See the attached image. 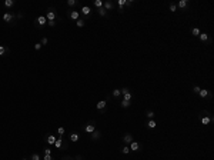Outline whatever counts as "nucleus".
<instances>
[{
	"label": "nucleus",
	"instance_id": "nucleus-1",
	"mask_svg": "<svg viewBox=\"0 0 214 160\" xmlns=\"http://www.w3.org/2000/svg\"><path fill=\"white\" fill-rule=\"evenodd\" d=\"M199 119H200V122H201L203 126H208L210 123H213L214 122V116L208 110H201L200 111L199 113Z\"/></svg>",
	"mask_w": 214,
	"mask_h": 160
},
{
	"label": "nucleus",
	"instance_id": "nucleus-2",
	"mask_svg": "<svg viewBox=\"0 0 214 160\" xmlns=\"http://www.w3.org/2000/svg\"><path fill=\"white\" fill-rule=\"evenodd\" d=\"M46 19H47V22H54L56 19H57V13L54 12V9H53V7H49V9H47Z\"/></svg>",
	"mask_w": 214,
	"mask_h": 160
},
{
	"label": "nucleus",
	"instance_id": "nucleus-3",
	"mask_svg": "<svg viewBox=\"0 0 214 160\" xmlns=\"http://www.w3.org/2000/svg\"><path fill=\"white\" fill-rule=\"evenodd\" d=\"M46 23H47L46 16H39V17L34 20V27H42V26H44Z\"/></svg>",
	"mask_w": 214,
	"mask_h": 160
},
{
	"label": "nucleus",
	"instance_id": "nucleus-4",
	"mask_svg": "<svg viewBox=\"0 0 214 160\" xmlns=\"http://www.w3.org/2000/svg\"><path fill=\"white\" fill-rule=\"evenodd\" d=\"M96 130V122L94 120H92V122H89V123L84 126V132L86 133H89V134H92L93 132Z\"/></svg>",
	"mask_w": 214,
	"mask_h": 160
},
{
	"label": "nucleus",
	"instance_id": "nucleus-5",
	"mask_svg": "<svg viewBox=\"0 0 214 160\" xmlns=\"http://www.w3.org/2000/svg\"><path fill=\"white\" fill-rule=\"evenodd\" d=\"M128 147H130V151H140L141 150V145L138 142H136V140H133V142L128 145Z\"/></svg>",
	"mask_w": 214,
	"mask_h": 160
},
{
	"label": "nucleus",
	"instance_id": "nucleus-6",
	"mask_svg": "<svg viewBox=\"0 0 214 160\" xmlns=\"http://www.w3.org/2000/svg\"><path fill=\"white\" fill-rule=\"evenodd\" d=\"M199 96H200L201 99H205V97H207V99H211V97H213V93H211L210 90H207V89H201V90L199 92Z\"/></svg>",
	"mask_w": 214,
	"mask_h": 160
},
{
	"label": "nucleus",
	"instance_id": "nucleus-7",
	"mask_svg": "<svg viewBox=\"0 0 214 160\" xmlns=\"http://www.w3.org/2000/svg\"><path fill=\"white\" fill-rule=\"evenodd\" d=\"M133 140H134V137H133L131 133H126V134L123 136V143H124V145H127V146L130 145Z\"/></svg>",
	"mask_w": 214,
	"mask_h": 160
},
{
	"label": "nucleus",
	"instance_id": "nucleus-8",
	"mask_svg": "<svg viewBox=\"0 0 214 160\" xmlns=\"http://www.w3.org/2000/svg\"><path fill=\"white\" fill-rule=\"evenodd\" d=\"M103 9L106 10V12H111V10L114 9V4H113V2H110V0H106L103 3Z\"/></svg>",
	"mask_w": 214,
	"mask_h": 160
},
{
	"label": "nucleus",
	"instance_id": "nucleus-9",
	"mask_svg": "<svg viewBox=\"0 0 214 160\" xmlns=\"http://www.w3.org/2000/svg\"><path fill=\"white\" fill-rule=\"evenodd\" d=\"M69 19H71V20H79L80 19V12H77V10H71L70 13H69Z\"/></svg>",
	"mask_w": 214,
	"mask_h": 160
},
{
	"label": "nucleus",
	"instance_id": "nucleus-10",
	"mask_svg": "<svg viewBox=\"0 0 214 160\" xmlns=\"http://www.w3.org/2000/svg\"><path fill=\"white\" fill-rule=\"evenodd\" d=\"M56 136L54 134H47L46 136V142H47V145L49 146H54V142H56Z\"/></svg>",
	"mask_w": 214,
	"mask_h": 160
},
{
	"label": "nucleus",
	"instance_id": "nucleus-11",
	"mask_svg": "<svg viewBox=\"0 0 214 160\" xmlns=\"http://www.w3.org/2000/svg\"><path fill=\"white\" fill-rule=\"evenodd\" d=\"M156 126H157V122H156V120H153V119L147 120V122H146V127H147V129H150V130L156 129Z\"/></svg>",
	"mask_w": 214,
	"mask_h": 160
},
{
	"label": "nucleus",
	"instance_id": "nucleus-12",
	"mask_svg": "<svg viewBox=\"0 0 214 160\" xmlns=\"http://www.w3.org/2000/svg\"><path fill=\"white\" fill-rule=\"evenodd\" d=\"M200 40H201V42H207V43H211V37L210 36H208V34L207 33H205V31H204V33H200Z\"/></svg>",
	"mask_w": 214,
	"mask_h": 160
},
{
	"label": "nucleus",
	"instance_id": "nucleus-13",
	"mask_svg": "<svg viewBox=\"0 0 214 160\" xmlns=\"http://www.w3.org/2000/svg\"><path fill=\"white\" fill-rule=\"evenodd\" d=\"M106 106H107V102L106 100H100V102L96 105V107H97V110H100V111H104V109H106Z\"/></svg>",
	"mask_w": 214,
	"mask_h": 160
},
{
	"label": "nucleus",
	"instance_id": "nucleus-14",
	"mask_svg": "<svg viewBox=\"0 0 214 160\" xmlns=\"http://www.w3.org/2000/svg\"><path fill=\"white\" fill-rule=\"evenodd\" d=\"M14 19V16L12 14V13H4L3 14V22H6V23H10Z\"/></svg>",
	"mask_w": 214,
	"mask_h": 160
},
{
	"label": "nucleus",
	"instance_id": "nucleus-15",
	"mask_svg": "<svg viewBox=\"0 0 214 160\" xmlns=\"http://www.w3.org/2000/svg\"><path fill=\"white\" fill-rule=\"evenodd\" d=\"M100 136H101L100 130H94V132L92 133V140H93V142H97L98 139H100Z\"/></svg>",
	"mask_w": 214,
	"mask_h": 160
},
{
	"label": "nucleus",
	"instance_id": "nucleus-16",
	"mask_svg": "<svg viewBox=\"0 0 214 160\" xmlns=\"http://www.w3.org/2000/svg\"><path fill=\"white\" fill-rule=\"evenodd\" d=\"M69 139H70L73 143H76V142H79L80 140V136H79V133H70V136H69Z\"/></svg>",
	"mask_w": 214,
	"mask_h": 160
},
{
	"label": "nucleus",
	"instance_id": "nucleus-17",
	"mask_svg": "<svg viewBox=\"0 0 214 160\" xmlns=\"http://www.w3.org/2000/svg\"><path fill=\"white\" fill-rule=\"evenodd\" d=\"M123 100H124V102H131V100H133V94H131V92L123 93Z\"/></svg>",
	"mask_w": 214,
	"mask_h": 160
},
{
	"label": "nucleus",
	"instance_id": "nucleus-18",
	"mask_svg": "<svg viewBox=\"0 0 214 160\" xmlns=\"http://www.w3.org/2000/svg\"><path fill=\"white\" fill-rule=\"evenodd\" d=\"M54 147L56 149H61V147H63V137H57V139H56Z\"/></svg>",
	"mask_w": 214,
	"mask_h": 160
},
{
	"label": "nucleus",
	"instance_id": "nucleus-19",
	"mask_svg": "<svg viewBox=\"0 0 214 160\" xmlns=\"http://www.w3.org/2000/svg\"><path fill=\"white\" fill-rule=\"evenodd\" d=\"M188 6V0H180V2H178L177 3V7H180V9H186V7Z\"/></svg>",
	"mask_w": 214,
	"mask_h": 160
},
{
	"label": "nucleus",
	"instance_id": "nucleus-20",
	"mask_svg": "<svg viewBox=\"0 0 214 160\" xmlns=\"http://www.w3.org/2000/svg\"><path fill=\"white\" fill-rule=\"evenodd\" d=\"M81 13L87 17V16H90V13H92V9H90L89 6H83L81 7Z\"/></svg>",
	"mask_w": 214,
	"mask_h": 160
},
{
	"label": "nucleus",
	"instance_id": "nucleus-21",
	"mask_svg": "<svg viewBox=\"0 0 214 160\" xmlns=\"http://www.w3.org/2000/svg\"><path fill=\"white\" fill-rule=\"evenodd\" d=\"M64 133H66V129H64L63 126H59V127H57V134H59V137H63Z\"/></svg>",
	"mask_w": 214,
	"mask_h": 160
},
{
	"label": "nucleus",
	"instance_id": "nucleus-22",
	"mask_svg": "<svg viewBox=\"0 0 214 160\" xmlns=\"http://www.w3.org/2000/svg\"><path fill=\"white\" fill-rule=\"evenodd\" d=\"M9 53V49H7L6 46H0V56H4Z\"/></svg>",
	"mask_w": 214,
	"mask_h": 160
},
{
	"label": "nucleus",
	"instance_id": "nucleus-23",
	"mask_svg": "<svg viewBox=\"0 0 214 160\" xmlns=\"http://www.w3.org/2000/svg\"><path fill=\"white\" fill-rule=\"evenodd\" d=\"M84 25H86L84 19H79V20H76V26H77V27H83Z\"/></svg>",
	"mask_w": 214,
	"mask_h": 160
},
{
	"label": "nucleus",
	"instance_id": "nucleus-24",
	"mask_svg": "<svg viewBox=\"0 0 214 160\" xmlns=\"http://www.w3.org/2000/svg\"><path fill=\"white\" fill-rule=\"evenodd\" d=\"M146 116H147V119H149V120H151L154 116H156V113H154L153 110H147L146 111Z\"/></svg>",
	"mask_w": 214,
	"mask_h": 160
},
{
	"label": "nucleus",
	"instance_id": "nucleus-25",
	"mask_svg": "<svg viewBox=\"0 0 214 160\" xmlns=\"http://www.w3.org/2000/svg\"><path fill=\"white\" fill-rule=\"evenodd\" d=\"M200 33H201V31H200V29H197V27H193V29H191V34H193L194 37L200 36Z\"/></svg>",
	"mask_w": 214,
	"mask_h": 160
},
{
	"label": "nucleus",
	"instance_id": "nucleus-26",
	"mask_svg": "<svg viewBox=\"0 0 214 160\" xmlns=\"http://www.w3.org/2000/svg\"><path fill=\"white\" fill-rule=\"evenodd\" d=\"M97 13H98V16H101V17H106V16H107V12L103 9V7H100V9H97Z\"/></svg>",
	"mask_w": 214,
	"mask_h": 160
},
{
	"label": "nucleus",
	"instance_id": "nucleus-27",
	"mask_svg": "<svg viewBox=\"0 0 214 160\" xmlns=\"http://www.w3.org/2000/svg\"><path fill=\"white\" fill-rule=\"evenodd\" d=\"M111 94H113V97H120V96H121V92H120V89H114Z\"/></svg>",
	"mask_w": 214,
	"mask_h": 160
},
{
	"label": "nucleus",
	"instance_id": "nucleus-28",
	"mask_svg": "<svg viewBox=\"0 0 214 160\" xmlns=\"http://www.w3.org/2000/svg\"><path fill=\"white\" fill-rule=\"evenodd\" d=\"M121 153L123 154H128V153H130V147H128L127 145H124V146H123V149H121Z\"/></svg>",
	"mask_w": 214,
	"mask_h": 160
},
{
	"label": "nucleus",
	"instance_id": "nucleus-29",
	"mask_svg": "<svg viewBox=\"0 0 214 160\" xmlns=\"http://www.w3.org/2000/svg\"><path fill=\"white\" fill-rule=\"evenodd\" d=\"M4 6L6 7H13L14 6V0H6V2H4Z\"/></svg>",
	"mask_w": 214,
	"mask_h": 160
},
{
	"label": "nucleus",
	"instance_id": "nucleus-30",
	"mask_svg": "<svg viewBox=\"0 0 214 160\" xmlns=\"http://www.w3.org/2000/svg\"><path fill=\"white\" fill-rule=\"evenodd\" d=\"M103 0H94V6L97 7V9H100V7H103Z\"/></svg>",
	"mask_w": 214,
	"mask_h": 160
},
{
	"label": "nucleus",
	"instance_id": "nucleus-31",
	"mask_svg": "<svg viewBox=\"0 0 214 160\" xmlns=\"http://www.w3.org/2000/svg\"><path fill=\"white\" fill-rule=\"evenodd\" d=\"M130 105H131V102H124V100H123V102L120 103V106H121L123 109H127V107H130Z\"/></svg>",
	"mask_w": 214,
	"mask_h": 160
},
{
	"label": "nucleus",
	"instance_id": "nucleus-32",
	"mask_svg": "<svg viewBox=\"0 0 214 160\" xmlns=\"http://www.w3.org/2000/svg\"><path fill=\"white\" fill-rule=\"evenodd\" d=\"M168 9H170V12L171 13H174V12H177V4H174V3H171L170 6H168Z\"/></svg>",
	"mask_w": 214,
	"mask_h": 160
},
{
	"label": "nucleus",
	"instance_id": "nucleus-33",
	"mask_svg": "<svg viewBox=\"0 0 214 160\" xmlns=\"http://www.w3.org/2000/svg\"><path fill=\"white\" fill-rule=\"evenodd\" d=\"M76 4H77V0H67V6L73 7V6H76Z\"/></svg>",
	"mask_w": 214,
	"mask_h": 160
},
{
	"label": "nucleus",
	"instance_id": "nucleus-34",
	"mask_svg": "<svg viewBox=\"0 0 214 160\" xmlns=\"http://www.w3.org/2000/svg\"><path fill=\"white\" fill-rule=\"evenodd\" d=\"M30 160H40L39 153H33V154H31V157H30Z\"/></svg>",
	"mask_w": 214,
	"mask_h": 160
},
{
	"label": "nucleus",
	"instance_id": "nucleus-35",
	"mask_svg": "<svg viewBox=\"0 0 214 160\" xmlns=\"http://www.w3.org/2000/svg\"><path fill=\"white\" fill-rule=\"evenodd\" d=\"M47 43H49V40H47V37H43V39H42V42H40V44H42V46H46Z\"/></svg>",
	"mask_w": 214,
	"mask_h": 160
},
{
	"label": "nucleus",
	"instance_id": "nucleus-36",
	"mask_svg": "<svg viewBox=\"0 0 214 160\" xmlns=\"http://www.w3.org/2000/svg\"><path fill=\"white\" fill-rule=\"evenodd\" d=\"M44 154H46V156H52V149L46 147L44 149Z\"/></svg>",
	"mask_w": 214,
	"mask_h": 160
},
{
	"label": "nucleus",
	"instance_id": "nucleus-37",
	"mask_svg": "<svg viewBox=\"0 0 214 160\" xmlns=\"http://www.w3.org/2000/svg\"><path fill=\"white\" fill-rule=\"evenodd\" d=\"M200 90H201V89H200L199 86H194V87H193V92H194V94H199Z\"/></svg>",
	"mask_w": 214,
	"mask_h": 160
},
{
	"label": "nucleus",
	"instance_id": "nucleus-38",
	"mask_svg": "<svg viewBox=\"0 0 214 160\" xmlns=\"http://www.w3.org/2000/svg\"><path fill=\"white\" fill-rule=\"evenodd\" d=\"M133 4V0H126V3H124V6L126 7H130Z\"/></svg>",
	"mask_w": 214,
	"mask_h": 160
},
{
	"label": "nucleus",
	"instance_id": "nucleus-39",
	"mask_svg": "<svg viewBox=\"0 0 214 160\" xmlns=\"http://www.w3.org/2000/svg\"><path fill=\"white\" fill-rule=\"evenodd\" d=\"M124 3H126V0H119V2H117L119 7H124Z\"/></svg>",
	"mask_w": 214,
	"mask_h": 160
},
{
	"label": "nucleus",
	"instance_id": "nucleus-40",
	"mask_svg": "<svg viewBox=\"0 0 214 160\" xmlns=\"http://www.w3.org/2000/svg\"><path fill=\"white\" fill-rule=\"evenodd\" d=\"M43 160H54V157H53V156H46V154H44Z\"/></svg>",
	"mask_w": 214,
	"mask_h": 160
},
{
	"label": "nucleus",
	"instance_id": "nucleus-41",
	"mask_svg": "<svg viewBox=\"0 0 214 160\" xmlns=\"http://www.w3.org/2000/svg\"><path fill=\"white\" fill-rule=\"evenodd\" d=\"M47 25H49L50 27H54V26L57 25V23H56V20H54V22H47Z\"/></svg>",
	"mask_w": 214,
	"mask_h": 160
},
{
	"label": "nucleus",
	"instance_id": "nucleus-42",
	"mask_svg": "<svg viewBox=\"0 0 214 160\" xmlns=\"http://www.w3.org/2000/svg\"><path fill=\"white\" fill-rule=\"evenodd\" d=\"M40 49H42V44H40V43L34 44V50H40Z\"/></svg>",
	"mask_w": 214,
	"mask_h": 160
},
{
	"label": "nucleus",
	"instance_id": "nucleus-43",
	"mask_svg": "<svg viewBox=\"0 0 214 160\" xmlns=\"http://www.w3.org/2000/svg\"><path fill=\"white\" fill-rule=\"evenodd\" d=\"M76 160H83V157L81 156H76Z\"/></svg>",
	"mask_w": 214,
	"mask_h": 160
},
{
	"label": "nucleus",
	"instance_id": "nucleus-44",
	"mask_svg": "<svg viewBox=\"0 0 214 160\" xmlns=\"http://www.w3.org/2000/svg\"><path fill=\"white\" fill-rule=\"evenodd\" d=\"M63 160H73V159H71V157H64Z\"/></svg>",
	"mask_w": 214,
	"mask_h": 160
},
{
	"label": "nucleus",
	"instance_id": "nucleus-45",
	"mask_svg": "<svg viewBox=\"0 0 214 160\" xmlns=\"http://www.w3.org/2000/svg\"><path fill=\"white\" fill-rule=\"evenodd\" d=\"M21 160H29V159H21Z\"/></svg>",
	"mask_w": 214,
	"mask_h": 160
}]
</instances>
